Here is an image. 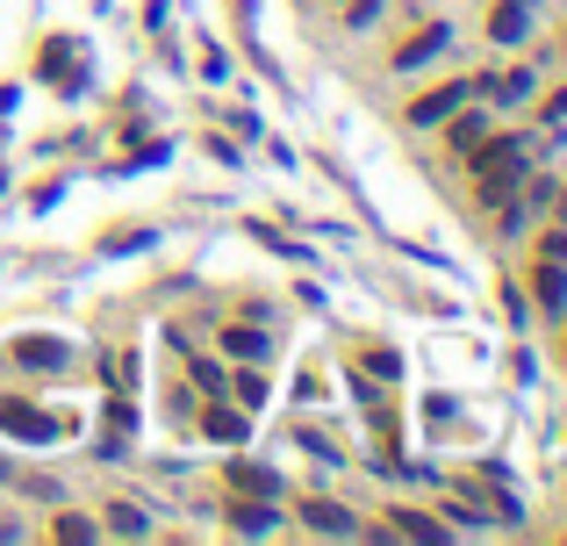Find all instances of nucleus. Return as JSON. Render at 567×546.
Wrapping results in <instances>:
<instances>
[{
    "label": "nucleus",
    "mask_w": 567,
    "mask_h": 546,
    "mask_svg": "<svg viewBox=\"0 0 567 546\" xmlns=\"http://www.w3.org/2000/svg\"><path fill=\"white\" fill-rule=\"evenodd\" d=\"M446 44H453L446 29H424V36H410V51H396V66L410 72V66H424V58H438V51H446Z\"/></svg>",
    "instance_id": "obj_5"
},
{
    "label": "nucleus",
    "mask_w": 567,
    "mask_h": 546,
    "mask_svg": "<svg viewBox=\"0 0 567 546\" xmlns=\"http://www.w3.org/2000/svg\"><path fill=\"white\" fill-rule=\"evenodd\" d=\"M532 281H539V302H546V309H560V302H567V273H560V259H546V266H539Z\"/></svg>",
    "instance_id": "obj_6"
},
{
    "label": "nucleus",
    "mask_w": 567,
    "mask_h": 546,
    "mask_svg": "<svg viewBox=\"0 0 567 546\" xmlns=\"http://www.w3.org/2000/svg\"><path fill=\"white\" fill-rule=\"evenodd\" d=\"M396 525H402V532H410V539H446V532L431 525V518H417V511H402V518H396Z\"/></svg>",
    "instance_id": "obj_10"
},
{
    "label": "nucleus",
    "mask_w": 567,
    "mask_h": 546,
    "mask_svg": "<svg viewBox=\"0 0 567 546\" xmlns=\"http://www.w3.org/2000/svg\"><path fill=\"white\" fill-rule=\"evenodd\" d=\"M0 425L15 431V439H51V417L29 410V403H0Z\"/></svg>",
    "instance_id": "obj_3"
},
{
    "label": "nucleus",
    "mask_w": 567,
    "mask_h": 546,
    "mask_svg": "<svg viewBox=\"0 0 567 546\" xmlns=\"http://www.w3.org/2000/svg\"><path fill=\"white\" fill-rule=\"evenodd\" d=\"M453 144H460V152H474V144H482V122L460 116V122H453Z\"/></svg>",
    "instance_id": "obj_11"
},
{
    "label": "nucleus",
    "mask_w": 567,
    "mask_h": 546,
    "mask_svg": "<svg viewBox=\"0 0 567 546\" xmlns=\"http://www.w3.org/2000/svg\"><path fill=\"white\" fill-rule=\"evenodd\" d=\"M524 29H532V8H524V0H503L496 15H488V36H496V44H517Z\"/></svg>",
    "instance_id": "obj_4"
},
{
    "label": "nucleus",
    "mask_w": 567,
    "mask_h": 546,
    "mask_svg": "<svg viewBox=\"0 0 567 546\" xmlns=\"http://www.w3.org/2000/svg\"><path fill=\"white\" fill-rule=\"evenodd\" d=\"M208 431H216V439H244V417L238 410H208Z\"/></svg>",
    "instance_id": "obj_9"
},
{
    "label": "nucleus",
    "mask_w": 567,
    "mask_h": 546,
    "mask_svg": "<svg viewBox=\"0 0 567 546\" xmlns=\"http://www.w3.org/2000/svg\"><path fill=\"white\" fill-rule=\"evenodd\" d=\"M302 518H310V532H352V518H345L338 503H324V496H316V503H302Z\"/></svg>",
    "instance_id": "obj_7"
},
{
    "label": "nucleus",
    "mask_w": 567,
    "mask_h": 546,
    "mask_svg": "<svg viewBox=\"0 0 567 546\" xmlns=\"http://www.w3.org/2000/svg\"><path fill=\"white\" fill-rule=\"evenodd\" d=\"M474 180H482V194L488 202H503V194L517 188V180H524V144H517V136H496V144H474Z\"/></svg>",
    "instance_id": "obj_1"
},
{
    "label": "nucleus",
    "mask_w": 567,
    "mask_h": 546,
    "mask_svg": "<svg viewBox=\"0 0 567 546\" xmlns=\"http://www.w3.org/2000/svg\"><path fill=\"white\" fill-rule=\"evenodd\" d=\"M467 94H488V80H460V86H446V94H424V102H417L410 116H417V122H438V116H453V108H460Z\"/></svg>",
    "instance_id": "obj_2"
},
{
    "label": "nucleus",
    "mask_w": 567,
    "mask_h": 546,
    "mask_svg": "<svg viewBox=\"0 0 567 546\" xmlns=\"http://www.w3.org/2000/svg\"><path fill=\"white\" fill-rule=\"evenodd\" d=\"M224 345H230V353H238V359H258V353H266V339H258V331H224Z\"/></svg>",
    "instance_id": "obj_8"
}]
</instances>
